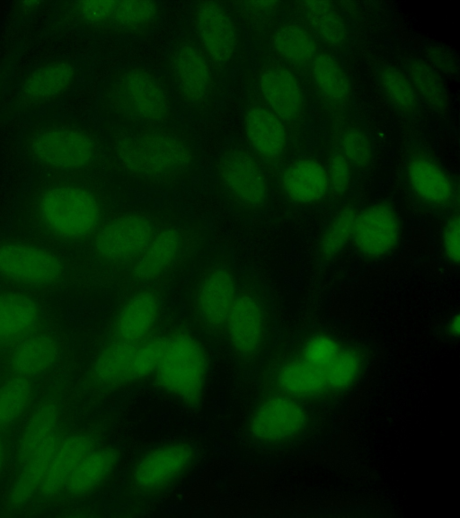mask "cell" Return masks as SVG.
Returning <instances> with one entry per match:
<instances>
[{"label":"cell","instance_id":"cell-1","mask_svg":"<svg viewBox=\"0 0 460 518\" xmlns=\"http://www.w3.org/2000/svg\"><path fill=\"white\" fill-rule=\"evenodd\" d=\"M367 353L333 331L313 328L282 345L270 371L273 391L305 404L349 395L367 371Z\"/></svg>","mask_w":460,"mask_h":518},{"label":"cell","instance_id":"cell-2","mask_svg":"<svg viewBox=\"0 0 460 518\" xmlns=\"http://www.w3.org/2000/svg\"><path fill=\"white\" fill-rule=\"evenodd\" d=\"M107 147L115 165L127 178L156 192L189 186L200 169L197 139L176 120L109 131Z\"/></svg>","mask_w":460,"mask_h":518},{"label":"cell","instance_id":"cell-3","mask_svg":"<svg viewBox=\"0 0 460 518\" xmlns=\"http://www.w3.org/2000/svg\"><path fill=\"white\" fill-rule=\"evenodd\" d=\"M98 111L109 131L156 125L175 120V104L166 82L152 68L128 65L102 83Z\"/></svg>","mask_w":460,"mask_h":518},{"label":"cell","instance_id":"cell-4","mask_svg":"<svg viewBox=\"0 0 460 518\" xmlns=\"http://www.w3.org/2000/svg\"><path fill=\"white\" fill-rule=\"evenodd\" d=\"M22 150L37 166L59 173L90 167L101 152V141L87 124L65 118L38 121L24 130Z\"/></svg>","mask_w":460,"mask_h":518},{"label":"cell","instance_id":"cell-5","mask_svg":"<svg viewBox=\"0 0 460 518\" xmlns=\"http://www.w3.org/2000/svg\"><path fill=\"white\" fill-rule=\"evenodd\" d=\"M164 78L181 113L200 119L212 112L218 99L219 73L191 33L172 43Z\"/></svg>","mask_w":460,"mask_h":518},{"label":"cell","instance_id":"cell-6","mask_svg":"<svg viewBox=\"0 0 460 518\" xmlns=\"http://www.w3.org/2000/svg\"><path fill=\"white\" fill-rule=\"evenodd\" d=\"M275 326L273 303L265 283L253 274L240 275L223 332L234 356L243 363L260 360L274 338Z\"/></svg>","mask_w":460,"mask_h":518},{"label":"cell","instance_id":"cell-7","mask_svg":"<svg viewBox=\"0 0 460 518\" xmlns=\"http://www.w3.org/2000/svg\"><path fill=\"white\" fill-rule=\"evenodd\" d=\"M211 173L217 196L233 213L251 219L269 208V177L248 146L236 141L226 145L215 156Z\"/></svg>","mask_w":460,"mask_h":518},{"label":"cell","instance_id":"cell-8","mask_svg":"<svg viewBox=\"0 0 460 518\" xmlns=\"http://www.w3.org/2000/svg\"><path fill=\"white\" fill-rule=\"evenodd\" d=\"M239 276L230 254L217 250L206 257L188 281L186 309L204 333L223 334L237 294Z\"/></svg>","mask_w":460,"mask_h":518},{"label":"cell","instance_id":"cell-9","mask_svg":"<svg viewBox=\"0 0 460 518\" xmlns=\"http://www.w3.org/2000/svg\"><path fill=\"white\" fill-rule=\"evenodd\" d=\"M62 21L101 37H140L162 20L163 6L155 1H70L58 5Z\"/></svg>","mask_w":460,"mask_h":518},{"label":"cell","instance_id":"cell-10","mask_svg":"<svg viewBox=\"0 0 460 518\" xmlns=\"http://www.w3.org/2000/svg\"><path fill=\"white\" fill-rule=\"evenodd\" d=\"M33 204L43 226L62 239H83L101 226L102 201L92 188L80 183H48L35 193Z\"/></svg>","mask_w":460,"mask_h":518},{"label":"cell","instance_id":"cell-11","mask_svg":"<svg viewBox=\"0 0 460 518\" xmlns=\"http://www.w3.org/2000/svg\"><path fill=\"white\" fill-rule=\"evenodd\" d=\"M198 451L187 441H171L142 452L128 467L123 493L133 503H147L164 496L195 467Z\"/></svg>","mask_w":460,"mask_h":518},{"label":"cell","instance_id":"cell-12","mask_svg":"<svg viewBox=\"0 0 460 518\" xmlns=\"http://www.w3.org/2000/svg\"><path fill=\"white\" fill-rule=\"evenodd\" d=\"M208 357L203 344L189 331L167 335L160 363L153 375L156 385L189 407L203 400L208 376Z\"/></svg>","mask_w":460,"mask_h":518},{"label":"cell","instance_id":"cell-13","mask_svg":"<svg viewBox=\"0 0 460 518\" xmlns=\"http://www.w3.org/2000/svg\"><path fill=\"white\" fill-rule=\"evenodd\" d=\"M190 33L218 73L231 71L243 51V37L234 11L218 1L195 2Z\"/></svg>","mask_w":460,"mask_h":518},{"label":"cell","instance_id":"cell-14","mask_svg":"<svg viewBox=\"0 0 460 518\" xmlns=\"http://www.w3.org/2000/svg\"><path fill=\"white\" fill-rule=\"evenodd\" d=\"M309 424V411L305 403L272 392L261 398L252 409L247 431L256 442L278 446L301 438Z\"/></svg>","mask_w":460,"mask_h":518},{"label":"cell","instance_id":"cell-15","mask_svg":"<svg viewBox=\"0 0 460 518\" xmlns=\"http://www.w3.org/2000/svg\"><path fill=\"white\" fill-rule=\"evenodd\" d=\"M399 210L388 201H376L358 209L350 243L357 255L371 263L392 257L403 238Z\"/></svg>","mask_w":460,"mask_h":518},{"label":"cell","instance_id":"cell-16","mask_svg":"<svg viewBox=\"0 0 460 518\" xmlns=\"http://www.w3.org/2000/svg\"><path fill=\"white\" fill-rule=\"evenodd\" d=\"M156 232L148 215L137 210L128 211L100 226L94 233L93 251L109 265H133Z\"/></svg>","mask_w":460,"mask_h":518},{"label":"cell","instance_id":"cell-17","mask_svg":"<svg viewBox=\"0 0 460 518\" xmlns=\"http://www.w3.org/2000/svg\"><path fill=\"white\" fill-rule=\"evenodd\" d=\"M403 180L410 194L422 209L436 213L457 210V183L429 153L418 150L410 154L403 166Z\"/></svg>","mask_w":460,"mask_h":518},{"label":"cell","instance_id":"cell-18","mask_svg":"<svg viewBox=\"0 0 460 518\" xmlns=\"http://www.w3.org/2000/svg\"><path fill=\"white\" fill-rule=\"evenodd\" d=\"M78 70L66 58H56L36 66L22 79L13 106L17 113H30L63 98L75 85Z\"/></svg>","mask_w":460,"mask_h":518},{"label":"cell","instance_id":"cell-19","mask_svg":"<svg viewBox=\"0 0 460 518\" xmlns=\"http://www.w3.org/2000/svg\"><path fill=\"white\" fill-rule=\"evenodd\" d=\"M63 264L51 251L22 243L0 244V276L29 286H49L62 275Z\"/></svg>","mask_w":460,"mask_h":518},{"label":"cell","instance_id":"cell-20","mask_svg":"<svg viewBox=\"0 0 460 518\" xmlns=\"http://www.w3.org/2000/svg\"><path fill=\"white\" fill-rule=\"evenodd\" d=\"M284 198L297 207L316 206L331 193L325 165L313 157H300L285 166L279 176Z\"/></svg>","mask_w":460,"mask_h":518},{"label":"cell","instance_id":"cell-21","mask_svg":"<svg viewBox=\"0 0 460 518\" xmlns=\"http://www.w3.org/2000/svg\"><path fill=\"white\" fill-rule=\"evenodd\" d=\"M161 312V299L153 290L133 293L119 309L112 326L114 339L139 344L150 337Z\"/></svg>","mask_w":460,"mask_h":518},{"label":"cell","instance_id":"cell-22","mask_svg":"<svg viewBox=\"0 0 460 518\" xmlns=\"http://www.w3.org/2000/svg\"><path fill=\"white\" fill-rule=\"evenodd\" d=\"M259 87L268 108L282 121H297L303 113L304 97L296 76L280 65L266 66L259 76Z\"/></svg>","mask_w":460,"mask_h":518},{"label":"cell","instance_id":"cell-23","mask_svg":"<svg viewBox=\"0 0 460 518\" xmlns=\"http://www.w3.org/2000/svg\"><path fill=\"white\" fill-rule=\"evenodd\" d=\"M249 147L261 160L274 163L287 147V131L283 121L268 107L252 104L243 116Z\"/></svg>","mask_w":460,"mask_h":518},{"label":"cell","instance_id":"cell-24","mask_svg":"<svg viewBox=\"0 0 460 518\" xmlns=\"http://www.w3.org/2000/svg\"><path fill=\"white\" fill-rule=\"evenodd\" d=\"M97 446L88 433L77 432L59 440L51 456L40 493L52 498L64 490L65 485L83 458Z\"/></svg>","mask_w":460,"mask_h":518},{"label":"cell","instance_id":"cell-25","mask_svg":"<svg viewBox=\"0 0 460 518\" xmlns=\"http://www.w3.org/2000/svg\"><path fill=\"white\" fill-rule=\"evenodd\" d=\"M119 462L120 452L117 447L96 446L74 469L64 490L75 497L92 495L111 480Z\"/></svg>","mask_w":460,"mask_h":518},{"label":"cell","instance_id":"cell-26","mask_svg":"<svg viewBox=\"0 0 460 518\" xmlns=\"http://www.w3.org/2000/svg\"><path fill=\"white\" fill-rule=\"evenodd\" d=\"M184 240L177 227H166L157 230L141 256L133 263V278L148 282L166 273L180 258Z\"/></svg>","mask_w":460,"mask_h":518},{"label":"cell","instance_id":"cell-27","mask_svg":"<svg viewBox=\"0 0 460 518\" xmlns=\"http://www.w3.org/2000/svg\"><path fill=\"white\" fill-rule=\"evenodd\" d=\"M40 318L36 300L19 291H0V345L15 344L33 333Z\"/></svg>","mask_w":460,"mask_h":518},{"label":"cell","instance_id":"cell-28","mask_svg":"<svg viewBox=\"0 0 460 518\" xmlns=\"http://www.w3.org/2000/svg\"><path fill=\"white\" fill-rule=\"evenodd\" d=\"M58 356V345L55 338L48 334L32 333L15 344L9 364L14 374L31 379L49 371Z\"/></svg>","mask_w":460,"mask_h":518},{"label":"cell","instance_id":"cell-29","mask_svg":"<svg viewBox=\"0 0 460 518\" xmlns=\"http://www.w3.org/2000/svg\"><path fill=\"white\" fill-rule=\"evenodd\" d=\"M302 15L311 32L332 49H344L349 41V31L343 15L329 1L300 3Z\"/></svg>","mask_w":460,"mask_h":518},{"label":"cell","instance_id":"cell-30","mask_svg":"<svg viewBox=\"0 0 460 518\" xmlns=\"http://www.w3.org/2000/svg\"><path fill=\"white\" fill-rule=\"evenodd\" d=\"M137 344L111 340L94 359L91 374L104 388H118L131 383V367Z\"/></svg>","mask_w":460,"mask_h":518},{"label":"cell","instance_id":"cell-31","mask_svg":"<svg viewBox=\"0 0 460 518\" xmlns=\"http://www.w3.org/2000/svg\"><path fill=\"white\" fill-rule=\"evenodd\" d=\"M58 441L57 434L52 435L20 464L8 494L9 503L13 506L25 505L40 490Z\"/></svg>","mask_w":460,"mask_h":518},{"label":"cell","instance_id":"cell-32","mask_svg":"<svg viewBox=\"0 0 460 518\" xmlns=\"http://www.w3.org/2000/svg\"><path fill=\"white\" fill-rule=\"evenodd\" d=\"M358 209L355 200H348L326 221L316 245L317 258L321 263L334 260L350 243Z\"/></svg>","mask_w":460,"mask_h":518},{"label":"cell","instance_id":"cell-33","mask_svg":"<svg viewBox=\"0 0 460 518\" xmlns=\"http://www.w3.org/2000/svg\"><path fill=\"white\" fill-rule=\"evenodd\" d=\"M311 76L317 91L333 104H345L351 94L349 77L331 52H318L311 62Z\"/></svg>","mask_w":460,"mask_h":518},{"label":"cell","instance_id":"cell-34","mask_svg":"<svg viewBox=\"0 0 460 518\" xmlns=\"http://www.w3.org/2000/svg\"><path fill=\"white\" fill-rule=\"evenodd\" d=\"M58 420V408L50 401L40 404L31 413L17 440L16 459L19 464L56 434Z\"/></svg>","mask_w":460,"mask_h":518},{"label":"cell","instance_id":"cell-35","mask_svg":"<svg viewBox=\"0 0 460 518\" xmlns=\"http://www.w3.org/2000/svg\"><path fill=\"white\" fill-rule=\"evenodd\" d=\"M271 42L276 53L294 65L311 64L318 54L316 38L308 28L299 23L286 22L279 26Z\"/></svg>","mask_w":460,"mask_h":518},{"label":"cell","instance_id":"cell-36","mask_svg":"<svg viewBox=\"0 0 460 518\" xmlns=\"http://www.w3.org/2000/svg\"><path fill=\"white\" fill-rule=\"evenodd\" d=\"M407 76L414 90L431 109L444 112L449 99L446 85L438 72L428 61L413 58L407 65Z\"/></svg>","mask_w":460,"mask_h":518},{"label":"cell","instance_id":"cell-37","mask_svg":"<svg viewBox=\"0 0 460 518\" xmlns=\"http://www.w3.org/2000/svg\"><path fill=\"white\" fill-rule=\"evenodd\" d=\"M377 82L393 108L405 116L416 114L419 96L406 73L394 66L385 65L377 71Z\"/></svg>","mask_w":460,"mask_h":518},{"label":"cell","instance_id":"cell-38","mask_svg":"<svg viewBox=\"0 0 460 518\" xmlns=\"http://www.w3.org/2000/svg\"><path fill=\"white\" fill-rule=\"evenodd\" d=\"M34 395L31 379L13 375L0 384V430L15 424L30 406Z\"/></svg>","mask_w":460,"mask_h":518},{"label":"cell","instance_id":"cell-39","mask_svg":"<svg viewBox=\"0 0 460 518\" xmlns=\"http://www.w3.org/2000/svg\"><path fill=\"white\" fill-rule=\"evenodd\" d=\"M341 153L354 171L367 170L373 160V147L369 136L358 125L343 130L341 135Z\"/></svg>","mask_w":460,"mask_h":518},{"label":"cell","instance_id":"cell-40","mask_svg":"<svg viewBox=\"0 0 460 518\" xmlns=\"http://www.w3.org/2000/svg\"><path fill=\"white\" fill-rule=\"evenodd\" d=\"M167 335L150 336L137 344L131 367V383L153 376L160 363Z\"/></svg>","mask_w":460,"mask_h":518},{"label":"cell","instance_id":"cell-41","mask_svg":"<svg viewBox=\"0 0 460 518\" xmlns=\"http://www.w3.org/2000/svg\"><path fill=\"white\" fill-rule=\"evenodd\" d=\"M331 193L342 199L350 190L354 179V169L340 151L333 152L325 165Z\"/></svg>","mask_w":460,"mask_h":518},{"label":"cell","instance_id":"cell-42","mask_svg":"<svg viewBox=\"0 0 460 518\" xmlns=\"http://www.w3.org/2000/svg\"><path fill=\"white\" fill-rule=\"evenodd\" d=\"M439 246L444 259L457 266L460 259V220L458 210L449 212L440 228Z\"/></svg>","mask_w":460,"mask_h":518},{"label":"cell","instance_id":"cell-43","mask_svg":"<svg viewBox=\"0 0 460 518\" xmlns=\"http://www.w3.org/2000/svg\"><path fill=\"white\" fill-rule=\"evenodd\" d=\"M430 62H429L434 68L438 67L440 70L446 72H452L454 71V59L452 56H450L447 52L436 49L432 50L430 55Z\"/></svg>","mask_w":460,"mask_h":518},{"label":"cell","instance_id":"cell-44","mask_svg":"<svg viewBox=\"0 0 460 518\" xmlns=\"http://www.w3.org/2000/svg\"><path fill=\"white\" fill-rule=\"evenodd\" d=\"M446 333L451 338H458L460 333L458 313L453 314L452 317L447 320L446 324Z\"/></svg>","mask_w":460,"mask_h":518},{"label":"cell","instance_id":"cell-45","mask_svg":"<svg viewBox=\"0 0 460 518\" xmlns=\"http://www.w3.org/2000/svg\"><path fill=\"white\" fill-rule=\"evenodd\" d=\"M6 461V447L4 440L0 436V475L5 466Z\"/></svg>","mask_w":460,"mask_h":518},{"label":"cell","instance_id":"cell-46","mask_svg":"<svg viewBox=\"0 0 460 518\" xmlns=\"http://www.w3.org/2000/svg\"><path fill=\"white\" fill-rule=\"evenodd\" d=\"M4 76L0 73V97L2 95L3 93V89H4Z\"/></svg>","mask_w":460,"mask_h":518}]
</instances>
